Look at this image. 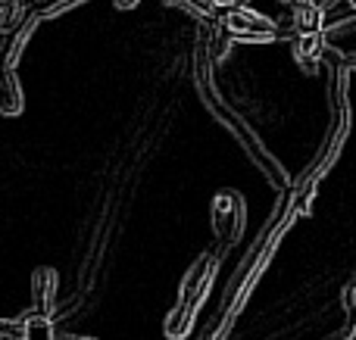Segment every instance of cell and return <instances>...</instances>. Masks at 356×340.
Listing matches in <instances>:
<instances>
[{
	"instance_id": "12",
	"label": "cell",
	"mask_w": 356,
	"mask_h": 340,
	"mask_svg": "<svg viewBox=\"0 0 356 340\" xmlns=\"http://www.w3.org/2000/svg\"><path fill=\"white\" fill-rule=\"evenodd\" d=\"M88 3V0H41V6L35 10L38 19H54V16H63V12L75 10V6Z\"/></svg>"
},
{
	"instance_id": "4",
	"label": "cell",
	"mask_w": 356,
	"mask_h": 340,
	"mask_svg": "<svg viewBox=\"0 0 356 340\" xmlns=\"http://www.w3.org/2000/svg\"><path fill=\"white\" fill-rule=\"evenodd\" d=\"M209 278H213V260H209V256H200V260H197L194 266L188 269V275H184L181 291H178V303H181V306H191V309H197L200 297L207 294Z\"/></svg>"
},
{
	"instance_id": "8",
	"label": "cell",
	"mask_w": 356,
	"mask_h": 340,
	"mask_svg": "<svg viewBox=\"0 0 356 340\" xmlns=\"http://www.w3.org/2000/svg\"><path fill=\"white\" fill-rule=\"evenodd\" d=\"M31 12L35 10H29V0H10V3H0V35H13Z\"/></svg>"
},
{
	"instance_id": "5",
	"label": "cell",
	"mask_w": 356,
	"mask_h": 340,
	"mask_svg": "<svg viewBox=\"0 0 356 340\" xmlns=\"http://www.w3.org/2000/svg\"><path fill=\"white\" fill-rule=\"evenodd\" d=\"M38 25H41V19L31 12L13 35H3V41H0V69H16L19 56H22V50L29 47V41H31V35H35Z\"/></svg>"
},
{
	"instance_id": "1",
	"label": "cell",
	"mask_w": 356,
	"mask_h": 340,
	"mask_svg": "<svg viewBox=\"0 0 356 340\" xmlns=\"http://www.w3.org/2000/svg\"><path fill=\"white\" fill-rule=\"evenodd\" d=\"M219 25L234 37V41H275L278 37V22L269 19L266 12H257L253 6H234V3H222L219 6Z\"/></svg>"
},
{
	"instance_id": "13",
	"label": "cell",
	"mask_w": 356,
	"mask_h": 340,
	"mask_svg": "<svg viewBox=\"0 0 356 340\" xmlns=\"http://www.w3.org/2000/svg\"><path fill=\"white\" fill-rule=\"evenodd\" d=\"M113 3H116L119 10H131V6H138L141 0H113Z\"/></svg>"
},
{
	"instance_id": "14",
	"label": "cell",
	"mask_w": 356,
	"mask_h": 340,
	"mask_svg": "<svg viewBox=\"0 0 356 340\" xmlns=\"http://www.w3.org/2000/svg\"><path fill=\"white\" fill-rule=\"evenodd\" d=\"M54 340H97V337H85V334H56Z\"/></svg>"
},
{
	"instance_id": "10",
	"label": "cell",
	"mask_w": 356,
	"mask_h": 340,
	"mask_svg": "<svg viewBox=\"0 0 356 340\" xmlns=\"http://www.w3.org/2000/svg\"><path fill=\"white\" fill-rule=\"evenodd\" d=\"M191 325H194V309H191V306H181V303H178L175 309L169 312V318H166V334H169V337L188 334Z\"/></svg>"
},
{
	"instance_id": "11",
	"label": "cell",
	"mask_w": 356,
	"mask_h": 340,
	"mask_svg": "<svg viewBox=\"0 0 356 340\" xmlns=\"http://www.w3.org/2000/svg\"><path fill=\"white\" fill-rule=\"evenodd\" d=\"M54 318H41V316H29L25 312V340H54Z\"/></svg>"
},
{
	"instance_id": "6",
	"label": "cell",
	"mask_w": 356,
	"mask_h": 340,
	"mask_svg": "<svg viewBox=\"0 0 356 340\" xmlns=\"http://www.w3.org/2000/svg\"><path fill=\"white\" fill-rule=\"evenodd\" d=\"M325 47H328V41H325V35H322V31L300 35V37H294V60L300 62L303 72L313 75L316 69H319L322 56H325Z\"/></svg>"
},
{
	"instance_id": "2",
	"label": "cell",
	"mask_w": 356,
	"mask_h": 340,
	"mask_svg": "<svg viewBox=\"0 0 356 340\" xmlns=\"http://www.w3.org/2000/svg\"><path fill=\"white\" fill-rule=\"evenodd\" d=\"M325 25V10H322L316 0H297L294 6H288L284 19L278 22V37H300L309 31H322Z\"/></svg>"
},
{
	"instance_id": "16",
	"label": "cell",
	"mask_w": 356,
	"mask_h": 340,
	"mask_svg": "<svg viewBox=\"0 0 356 340\" xmlns=\"http://www.w3.org/2000/svg\"><path fill=\"white\" fill-rule=\"evenodd\" d=\"M347 3H350V6H353V10H356V0H347Z\"/></svg>"
},
{
	"instance_id": "9",
	"label": "cell",
	"mask_w": 356,
	"mask_h": 340,
	"mask_svg": "<svg viewBox=\"0 0 356 340\" xmlns=\"http://www.w3.org/2000/svg\"><path fill=\"white\" fill-rule=\"evenodd\" d=\"M175 6H181L188 16L203 19V22H219V0H175Z\"/></svg>"
},
{
	"instance_id": "17",
	"label": "cell",
	"mask_w": 356,
	"mask_h": 340,
	"mask_svg": "<svg viewBox=\"0 0 356 340\" xmlns=\"http://www.w3.org/2000/svg\"><path fill=\"white\" fill-rule=\"evenodd\" d=\"M0 3H10V0H0Z\"/></svg>"
},
{
	"instance_id": "3",
	"label": "cell",
	"mask_w": 356,
	"mask_h": 340,
	"mask_svg": "<svg viewBox=\"0 0 356 340\" xmlns=\"http://www.w3.org/2000/svg\"><path fill=\"white\" fill-rule=\"evenodd\" d=\"M56 284L60 275L50 266H38L31 272V287H29V316H41V318H54L56 312Z\"/></svg>"
},
{
	"instance_id": "18",
	"label": "cell",
	"mask_w": 356,
	"mask_h": 340,
	"mask_svg": "<svg viewBox=\"0 0 356 340\" xmlns=\"http://www.w3.org/2000/svg\"><path fill=\"white\" fill-rule=\"evenodd\" d=\"M166 3H175V0H166Z\"/></svg>"
},
{
	"instance_id": "15",
	"label": "cell",
	"mask_w": 356,
	"mask_h": 340,
	"mask_svg": "<svg viewBox=\"0 0 356 340\" xmlns=\"http://www.w3.org/2000/svg\"><path fill=\"white\" fill-rule=\"evenodd\" d=\"M228 3H234V6H250V0H228Z\"/></svg>"
},
{
	"instance_id": "7",
	"label": "cell",
	"mask_w": 356,
	"mask_h": 340,
	"mask_svg": "<svg viewBox=\"0 0 356 340\" xmlns=\"http://www.w3.org/2000/svg\"><path fill=\"white\" fill-rule=\"evenodd\" d=\"M22 106H25V94L16 78V69H0V112L3 116H19Z\"/></svg>"
}]
</instances>
